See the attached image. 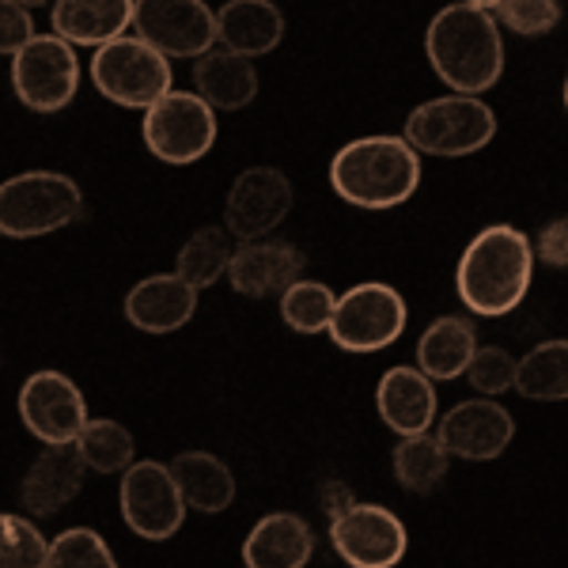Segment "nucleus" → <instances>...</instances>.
Segmentation results:
<instances>
[{
  "mask_svg": "<svg viewBox=\"0 0 568 568\" xmlns=\"http://www.w3.org/2000/svg\"><path fill=\"white\" fill-rule=\"evenodd\" d=\"M535 262V243L527 232L511 224H489L466 243L455 270V292L470 315H511L530 292Z\"/></svg>",
  "mask_w": 568,
  "mask_h": 568,
  "instance_id": "1",
  "label": "nucleus"
},
{
  "mask_svg": "<svg viewBox=\"0 0 568 568\" xmlns=\"http://www.w3.org/2000/svg\"><path fill=\"white\" fill-rule=\"evenodd\" d=\"M329 186L345 205L368 209V213L398 209L420 186V155L406 136H356L329 160Z\"/></svg>",
  "mask_w": 568,
  "mask_h": 568,
  "instance_id": "2",
  "label": "nucleus"
},
{
  "mask_svg": "<svg viewBox=\"0 0 568 568\" xmlns=\"http://www.w3.org/2000/svg\"><path fill=\"white\" fill-rule=\"evenodd\" d=\"M425 53L436 77L459 95H481L504 77V34L497 16L455 4L439 8L425 31Z\"/></svg>",
  "mask_w": 568,
  "mask_h": 568,
  "instance_id": "3",
  "label": "nucleus"
},
{
  "mask_svg": "<svg viewBox=\"0 0 568 568\" xmlns=\"http://www.w3.org/2000/svg\"><path fill=\"white\" fill-rule=\"evenodd\" d=\"M84 216V190L61 171H20L0 182V235L42 240Z\"/></svg>",
  "mask_w": 568,
  "mask_h": 568,
  "instance_id": "4",
  "label": "nucleus"
},
{
  "mask_svg": "<svg viewBox=\"0 0 568 568\" xmlns=\"http://www.w3.org/2000/svg\"><path fill=\"white\" fill-rule=\"evenodd\" d=\"M402 136L414 144L417 155L459 160V155L481 152L497 136V114L481 95L452 91V95L425 99L420 106L409 110Z\"/></svg>",
  "mask_w": 568,
  "mask_h": 568,
  "instance_id": "5",
  "label": "nucleus"
},
{
  "mask_svg": "<svg viewBox=\"0 0 568 568\" xmlns=\"http://www.w3.org/2000/svg\"><path fill=\"white\" fill-rule=\"evenodd\" d=\"M91 84L106 103L149 110L155 99L175 88V72H171V58H163L155 45L136 34H118L91 58Z\"/></svg>",
  "mask_w": 568,
  "mask_h": 568,
  "instance_id": "6",
  "label": "nucleus"
},
{
  "mask_svg": "<svg viewBox=\"0 0 568 568\" xmlns=\"http://www.w3.org/2000/svg\"><path fill=\"white\" fill-rule=\"evenodd\" d=\"M144 149L160 163L186 168L213 152L216 144V110L197 95V91H175L160 95L144 110L141 122Z\"/></svg>",
  "mask_w": 568,
  "mask_h": 568,
  "instance_id": "7",
  "label": "nucleus"
},
{
  "mask_svg": "<svg viewBox=\"0 0 568 568\" xmlns=\"http://www.w3.org/2000/svg\"><path fill=\"white\" fill-rule=\"evenodd\" d=\"M409 323V307L394 284L364 281L353 284L345 296H337L334 318L326 334L345 353H379L402 337Z\"/></svg>",
  "mask_w": 568,
  "mask_h": 568,
  "instance_id": "8",
  "label": "nucleus"
},
{
  "mask_svg": "<svg viewBox=\"0 0 568 568\" xmlns=\"http://www.w3.org/2000/svg\"><path fill=\"white\" fill-rule=\"evenodd\" d=\"M12 91L34 114H58L80 91L77 45L58 34H34L12 58Z\"/></svg>",
  "mask_w": 568,
  "mask_h": 568,
  "instance_id": "9",
  "label": "nucleus"
},
{
  "mask_svg": "<svg viewBox=\"0 0 568 568\" xmlns=\"http://www.w3.org/2000/svg\"><path fill=\"white\" fill-rule=\"evenodd\" d=\"M118 504H122L125 527L144 542H168L186 519V500H182V489L168 463H133L122 474Z\"/></svg>",
  "mask_w": 568,
  "mask_h": 568,
  "instance_id": "10",
  "label": "nucleus"
},
{
  "mask_svg": "<svg viewBox=\"0 0 568 568\" xmlns=\"http://www.w3.org/2000/svg\"><path fill=\"white\" fill-rule=\"evenodd\" d=\"M136 39L171 61H194L216 45V12L205 0H133Z\"/></svg>",
  "mask_w": 568,
  "mask_h": 568,
  "instance_id": "11",
  "label": "nucleus"
},
{
  "mask_svg": "<svg viewBox=\"0 0 568 568\" xmlns=\"http://www.w3.org/2000/svg\"><path fill=\"white\" fill-rule=\"evenodd\" d=\"M329 542L349 568H394L406 557L409 535L390 508L356 500L349 511L329 519Z\"/></svg>",
  "mask_w": 568,
  "mask_h": 568,
  "instance_id": "12",
  "label": "nucleus"
},
{
  "mask_svg": "<svg viewBox=\"0 0 568 568\" xmlns=\"http://www.w3.org/2000/svg\"><path fill=\"white\" fill-rule=\"evenodd\" d=\"M292 182L281 168H246L224 201V227L240 243L265 240L292 213Z\"/></svg>",
  "mask_w": 568,
  "mask_h": 568,
  "instance_id": "13",
  "label": "nucleus"
},
{
  "mask_svg": "<svg viewBox=\"0 0 568 568\" xmlns=\"http://www.w3.org/2000/svg\"><path fill=\"white\" fill-rule=\"evenodd\" d=\"M20 420L39 444H69L88 425V402L61 372H34L20 387Z\"/></svg>",
  "mask_w": 568,
  "mask_h": 568,
  "instance_id": "14",
  "label": "nucleus"
},
{
  "mask_svg": "<svg viewBox=\"0 0 568 568\" xmlns=\"http://www.w3.org/2000/svg\"><path fill=\"white\" fill-rule=\"evenodd\" d=\"M436 439L447 455L466 463H493L516 439V417L497 398H466L447 409L436 428Z\"/></svg>",
  "mask_w": 568,
  "mask_h": 568,
  "instance_id": "15",
  "label": "nucleus"
},
{
  "mask_svg": "<svg viewBox=\"0 0 568 568\" xmlns=\"http://www.w3.org/2000/svg\"><path fill=\"white\" fill-rule=\"evenodd\" d=\"M304 254L284 240H246L235 243L232 262H227V284L246 300L281 296L288 284L304 277Z\"/></svg>",
  "mask_w": 568,
  "mask_h": 568,
  "instance_id": "16",
  "label": "nucleus"
},
{
  "mask_svg": "<svg viewBox=\"0 0 568 568\" xmlns=\"http://www.w3.org/2000/svg\"><path fill=\"white\" fill-rule=\"evenodd\" d=\"M125 323L141 334L163 337V334H175L194 318L197 311V288L186 284L179 273H152V277L136 281L125 296Z\"/></svg>",
  "mask_w": 568,
  "mask_h": 568,
  "instance_id": "17",
  "label": "nucleus"
},
{
  "mask_svg": "<svg viewBox=\"0 0 568 568\" xmlns=\"http://www.w3.org/2000/svg\"><path fill=\"white\" fill-rule=\"evenodd\" d=\"M84 474L88 463L80 455L77 439L69 444H45V452L31 463L20 489L23 511L27 516L50 519L53 511H61L65 504L77 500V493L84 489Z\"/></svg>",
  "mask_w": 568,
  "mask_h": 568,
  "instance_id": "18",
  "label": "nucleus"
},
{
  "mask_svg": "<svg viewBox=\"0 0 568 568\" xmlns=\"http://www.w3.org/2000/svg\"><path fill=\"white\" fill-rule=\"evenodd\" d=\"M436 383L409 364H394L375 387V406H379L383 425L398 436L428 433L436 420Z\"/></svg>",
  "mask_w": 568,
  "mask_h": 568,
  "instance_id": "19",
  "label": "nucleus"
},
{
  "mask_svg": "<svg viewBox=\"0 0 568 568\" xmlns=\"http://www.w3.org/2000/svg\"><path fill=\"white\" fill-rule=\"evenodd\" d=\"M315 557V530L296 511H270L243 542L246 568H307Z\"/></svg>",
  "mask_w": 568,
  "mask_h": 568,
  "instance_id": "20",
  "label": "nucleus"
},
{
  "mask_svg": "<svg viewBox=\"0 0 568 568\" xmlns=\"http://www.w3.org/2000/svg\"><path fill=\"white\" fill-rule=\"evenodd\" d=\"M194 91L213 110H243L258 99V69L243 53L213 45L194 58Z\"/></svg>",
  "mask_w": 568,
  "mask_h": 568,
  "instance_id": "21",
  "label": "nucleus"
},
{
  "mask_svg": "<svg viewBox=\"0 0 568 568\" xmlns=\"http://www.w3.org/2000/svg\"><path fill=\"white\" fill-rule=\"evenodd\" d=\"M284 39V12L273 0H227L216 12V42L243 58H265Z\"/></svg>",
  "mask_w": 568,
  "mask_h": 568,
  "instance_id": "22",
  "label": "nucleus"
},
{
  "mask_svg": "<svg viewBox=\"0 0 568 568\" xmlns=\"http://www.w3.org/2000/svg\"><path fill=\"white\" fill-rule=\"evenodd\" d=\"M50 27L72 45H106L133 27V0H53Z\"/></svg>",
  "mask_w": 568,
  "mask_h": 568,
  "instance_id": "23",
  "label": "nucleus"
},
{
  "mask_svg": "<svg viewBox=\"0 0 568 568\" xmlns=\"http://www.w3.org/2000/svg\"><path fill=\"white\" fill-rule=\"evenodd\" d=\"M474 349H478V329L463 315H439L417 342V368L433 383H452L466 375Z\"/></svg>",
  "mask_w": 568,
  "mask_h": 568,
  "instance_id": "24",
  "label": "nucleus"
},
{
  "mask_svg": "<svg viewBox=\"0 0 568 568\" xmlns=\"http://www.w3.org/2000/svg\"><path fill=\"white\" fill-rule=\"evenodd\" d=\"M175 474L186 508H197L205 516H220L235 500V474L213 452H182L168 463Z\"/></svg>",
  "mask_w": 568,
  "mask_h": 568,
  "instance_id": "25",
  "label": "nucleus"
},
{
  "mask_svg": "<svg viewBox=\"0 0 568 568\" xmlns=\"http://www.w3.org/2000/svg\"><path fill=\"white\" fill-rule=\"evenodd\" d=\"M516 390L530 402H568V337L538 342L516 361Z\"/></svg>",
  "mask_w": 568,
  "mask_h": 568,
  "instance_id": "26",
  "label": "nucleus"
},
{
  "mask_svg": "<svg viewBox=\"0 0 568 568\" xmlns=\"http://www.w3.org/2000/svg\"><path fill=\"white\" fill-rule=\"evenodd\" d=\"M235 251V235L220 224H205L182 243L179 258H175V273L194 288H213V284L227 273V262H232Z\"/></svg>",
  "mask_w": 568,
  "mask_h": 568,
  "instance_id": "27",
  "label": "nucleus"
},
{
  "mask_svg": "<svg viewBox=\"0 0 568 568\" xmlns=\"http://www.w3.org/2000/svg\"><path fill=\"white\" fill-rule=\"evenodd\" d=\"M77 447L88 470L95 474H125L136 463V439L114 417H88V425L77 436Z\"/></svg>",
  "mask_w": 568,
  "mask_h": 568,
  "instance_id": "28",
  "label": "nucleus"
},
{
  "mask_svg": "<svg viewBox=\"0 0 568 568\" xmlns=\"http://www.w3.org/2000/svg\"><path fill=\"white\" fill-rule=\"evenodd\" d=\"M447 463L452 455L433 433L402 436L394 447V478L409 493H433L439 481L447 478Z\"/></svg>",
  "mask_w": 568,
  "mask_h": 568,
  "instance_id": "29",
  "label": "nucleus"
},
{
  "mask_svg": "<svg viewBox=\"0 0 568 568\" xmlns=\"http://www.w3.org/2000/svg\"><path fill=\"white\" fill-rule=\"evenodd\" d=\"M334 307H337V296L323 281L300 277L296 284H288V288L281 292V318H284V326L296 329V334H326L329 318H334Z\"/></svg>",
  "mask_w": 568,
  "mask_h": 568,
  "instance_id": "30",
  "label": "nucleus"
},
{
  "mask_svg": "<svg viewBox=\"0 0 568 568\" xmlns=\"http://www.w3.org/2000/svg\"><path fill=\"white\" fill-rule=\"evenodd\" d=\"M45 568H118L106 538L91 527H69L58 538H50Z\"/></svg>",
  "mask_w": 568,
  "mask_h": 568,
  "instance_id": "31",
  "label": "nucleus"
},
{
  "mask_svg": "<svg viewBox=\"0 0 568 568\" xmlns=\"http://www.w3.org/2000/svg\"><path fill=\"white\" fill-rule=\"evenodd\" d=\"M50 538L27 516L0 511V568H45Z\"/></svg>",
  "mask_w": 568,
  "mask_h": 568,
  "instance_id": "32",
  "label": "nucleus"
},
{
  "mask_svg": "<svg viewBox=\"0 0 568 568\" xmlns=\"http://www.w3.org/2000/svg\"><path fill=\"white\" fill-rule=\"evenodd\" d=\"M497 23L511 34H524V39H538V34L557 31V23L565 20L561 0H500Z\"/></svg>",
  "mask_w": 568,
  "mask_h": 568,
  "instance_id": "33",
  "label": "nucleus"
},
{
  "mask_svg": "<svg viewBox=\"0 0 568 568\" xmlns=\"http://www.w3.org/2000/svg\"><path fill=\"white\" fill-rule=\"evenodd\" d=\"M466 379L470 387L481 394V398H493V394H504L516 387V356L500 345H478L466 364Z\"/></svg>",
  "mask_w": 568,
  "mask_h": 568,
  "instance_id": "34",
  "label": "nucleus"
},
{
  "mask_svg": "<svg viewBox=\"0 0 568 568\" xmlns=\"http://www.w3.org/2000/svg\"><path fill=\"white\" fill-rule=\"evenodd\" d=\"M34 34L39 31H34L31 8L16 4V0H0V58H16Z\"/></svg>",
  "mask_w": 568,
  "mask_h": 568,
  "instance_id": "35",
  "label": "nucleus"
},
{
  "mask_svg": "<svg viewBox=\"0 0 568 568\" xmlns=\"http://www.w3.org/2000/svg\"><path fill=\"white\" fill-rule=\"evenodd\" d=\"M530 243H535L538 262L554 265V270H568V216L549 220V224Z\"/></svg>",
  "mask_w": 568,
  "mask_h": 568,
  "instance_id": "36",
  "label": "nucleus"
},
{
  "mask_svg": "<svg viewBox=\"0 0 568 568\" xmlns=\"http://www.w3.org/2000/svg\"><path fill=\"white\" fill-rule=\"evenodd\" d=\"M318 504H323V511H326V519H337L342 511H349L356 497H353V489L345 481H326L323 485V497H318Z\"/></svg>",
  "mask_w": 568,
  "mask_h": 568,
  "instance_id": "37",
  "label": "nucleus"
},
{
  "mask_svg": "<svg viewBox=\"0 0 568 568\" xmlns=\"http://www.w3.org/2000/svg\"><path fill=\"white\" fill-rule=\"evenodd\" d=\"M463 4H470V8H478V12H497L500 8V0H463Z\"/></svg>",
  "mask_w": 568,
  "mask_h": 568,
  "instance_id": "38",
  "label": "nucleus"
},
{
  "mask_svg": "<svg viewBox=\"0 0 568 568\" xmlns=\"http://www.w3.org/2000/svg\"><path fill=\"white\" fill-rule=\"evenodd\" d=\"M16 4H23V8H31V12H34V8H42V4H50V0H16Z\"/></svg>",
  "mask_w": 568,
  "mask_h": 568,
  "instance_id": "39",
  "label": "nucleus"
},
{
  "mask_svg": "<svg viewBox=\"0 0 568 568\" xmlns=\"http://www.w3.org/2000/svg\"><path fill=\"white\" fill-rule=\"evenodd\" d=\"M561 95H565V110H568V72H565V88H561Z\"/></svg>",
  "mask_w": 568,
  "mask_h": 568,
  "instance_id": "40",
  "label": "nucleus"
},
{
  "mask_svg": "<svg viewBox=\"0 0 568 568\" xmlns=\"http://www.w3.org/2000/svg\"><path fill=\"white\" fill-rule=\"evenodd\" d=\"M0 364H4V361H0Z\"/></svg>",
  "mask_w": 568,
  "mask_h": 568,
  "instance_id": "41",
  "label": "nucleus"
}]
</instances>
